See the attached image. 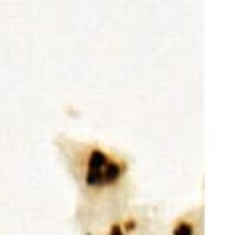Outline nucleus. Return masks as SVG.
<instances>
[{
	"mask_svg": "<svg viewBox=\"0 0 252 235\" xmlns=\"http://www.w3.org/2000/svg\"><path fill=\"white\" fill-rule=\"evenodd\" d=\"M173 235H193V223L189 221H179L173 229Z\"/></svg>",
	"mask_w": 252,
	"mask_h": 235,
	"instance_id": "nucleus-2",
	"label": "nucleus"
},
{
	"mask_svg": "<svg viewBox=\"0 0 252 235\" xmlns=\"http://www.w3.org/2000/svg\"><path fill=\"white\" fill-rule=\"evenodd\" d=\"M108 235H124V229L118 225V223H114L112 227H110V233Z\"/></svg>",
	"mask_w": 252,
	"mask_h": 235,
	"instance_id": "nucleus-3",
	"label": "nucleus"
},
{
	"mask_svg": "<svg viewBox=\"0 0 252 235\" xmlns=\"http://www.w3.org/2000/svg\"><path fill=\"white\" fill-rule=\"evenodd\" d=\"M120 176H122V166L118 162H114V160H108L106 166H104V170H102L104 184L106 186H112V184H116L120 180Z\"/></svg>",
	"mask_w": 252,
	"mask_h": 235,
	"instance_id": "nucleus-1",
	"label": "nucleus"
}]
</instances>
